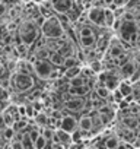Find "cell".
Listing matches in <instances>:
<instances>
[{"mask_svg":"<svg viewBox=\"0 0 140 149\" xmlns=\"http://www.w3.org/2000/svg\"><path fill=\"white\" fill-rule=\"evenodd\" d=\"M51 6H53V10L58 15L61 13H67L69 10H72L73 8V0H51Z\"/></svg>","mask_w":140,"mask_h":149,"instance_id":"52a82bcc","label":"cell"},{"mask_svg":"<svg viewBox=\"0 0 140 149\" xmlns=\"http://www.w3.org/2000/svg\"><path fill=\"white\" fill-rule=\"evenodd\" d=\"M102 2H104L105 5H108V6H112V3H114V0H102Z\"/></svg>","mask_w":140,"mask_h":149,"instance_id":"d590c367","label":"cell"},{"mask_svg":"<svg viewBox=\"0 0 140 149\" xmlns=\"http://www.w3.org/2000/svg\"><path fill=\"white\" fill-rule=\"evenodd\" d=\"M10 146H12V148H24V145H22L21 140H19V142H12Z\"/></svg>","mask_w":140,"mask_h":149,"instance_id":"d6a6232c","label":"cell"},{"mask_svg":"<svg viewBox=\"0 0 140 149\" xmlns=\"http://www.w3.org/2000/svg\"><path fill=\"white\" fill-rule=\"evenodd\" d=\"M92 72H96V73H99L101 72V69H102V63L99 61V60H91V67H89Z\"/></svg>","mask_w":140,"mask_h":149,"instance_id":"4316f807","label":"cell"},{"mask_svg":"<svg viewBox=\"0 0 140 149\" xmlns=\"http://www.w3.org/2000/svg\"><path fill=\"white\" fill-rule=\"evenodd\" d=\"M88 18L92 24L98 25V26H102L105 25V9L102 8H94L89 10L88 13Z\"/></svg>","mask_w":140,"mask_h":149,"instance_id":"ba28073f","label":"cell"},{"mask_svg":"<svg viewBox=\"0 0 140 149\" xmlns=\"http://www.w3.org/2000/svg\"><path fill=\"white\" fill-rule=\"evenodd\" d=\"M118 32H120L123 42H128V44H134L140 35L139 25L136 24L134 19H121V25L118 28Z\"/></svg>","mask_w":140,"mask_h":149,"instance_id":"7a4b0ae2","label":"cell"},{"mask_svg":"<svg viewBox=\"0 0 140 149\" xmlns=\"http://www.w3.org/2000/svg\"><path fill=\"white\" fill-rule=\"evenodd\" d=\"M5 72H6V67H5V64H3L2 61H0V78L5 74Z\"/></svg>","mask_w":140,"mask_h":149,"instance_id":"836d02e7","label":"cell"},{"mask_svg":"<svg viewBox=\"0 0 140 149\" xmlns=\"http://www.w3.org/2000/svg\"><path fill=\"white\" fill-rule=\"evenodd\" d=\"M80 85H85V76L82 73L72 79H69V86H80Z\"/></svg>","mask_w":140,"mask_h":149,"instance_id":"44dd1931","label":"cell"},{"mask_svg":"<svg viewBox=\"0 0 140 149\" xmlns=\"http://www.w3.org/2000/svg\"><path fill=\"white\" fill-rule=\"evenodd\" d=\"M89 92V88L86 85H80V86H70L69 94L73 95V97H83Z\"/></svg>","mask_w":140,"mask_h":149,"instance_id":"4fadbf2b","label":"cell"},{"mask_svg":"<svg viewBox=\"0 0 140 149\" xmlns=\"http://www.w3.org/2000/svg\"><path fill=\"white\" fill-rule=\"evenodd\" d=\"M104 146H105V148H118V146H120L118 137H117V136H110V137H107Z\"/></svg>","mask_w":140,"mask_h":149,"instance_id":"7402d4cb","label":"cell"},{"mask_svg":"<svg viewBox=\"0 0 140 149\" xmlns=\"http://www.w3.org/2000/svg\"><path fill=\"white\" fill-rule=\"evenodd\" d=\"M110 56L115 60L117 57H120L123 53H124V47L121 45V44H118V42H111V45H110Z\"/></svg>","mask_w":140,"mask_h":149,"instance_id":"5bb4252c","label":"cell"},{"mask_svg":"<svg viewBox=\"0 0 140 149\" xmlns=\"http://www.w3.org/2000/svg\"><path fill=\"white\" fill-rule=\"evenodd\" d=\"M25 2H28V0H25Z\"/></svg>","mask_w":140,"mask_h":149,"instance_id":"74e56055","label":"cell"},{"mask_svg":"<svg viewBox=\"0 0 140 149\" xmlns=\"http://www.w3.org/2000/svg\"><path fill=\"white\" fill-rule=\"evenodd\" d=\"M5 13H6V6L0 3V16H3Z\"/></svg>","mask_w":140,"mask_h":149,"instance_id":"e575fe53","label":"cell"},{"mask_svg":"<svg viewBox=\"0 0 140 149\" xmlns=\"http://www.w3.org/2000/svg\"><path fill=\"white\" fill-rule=\"evenodd\" d=\"M94 126H95V123H94L92 116H82L80 117V120H79V129L82 132H91V130H94Z\"/></svg>","mask_w":140,"mask_h":149,"instance_id":"8fae6325","label":"cell"},{"mask_svg":"<svg viewBox=\"0 0 140 149\" xmlns=\"http://www.w3.org/2000/svg\"><path fill=\"white\" fill-rule=\"evenodd\" d=\"M12 86L19 91V92H26L29 89L34 88V79L31 74L28 73H22V72H16L12 76Z\"/></svg>","mask_w":140,"mask_h":149,"instance_id":"277c9868","label":"cell"},{"mask_svg":"<svg viewBox=\"0 0 140 149\" xmlns=\"http://www.w3.org/2000/svg\"><path fill=\"white\" fill-rule=\"evenodd\" d=\"M48 139L47 137H44L42 134H40L37 139H35V142H34V148H37V149H41V148H45L47 145H48V142H47Z\"/></svg>","mask_w":140,"mask_h":149,"instance_id":"603a6c76","label":"cell"},{"mask_svg":"<svg viewBox=\"0 0 140 149\" xmlns=\"http://www.w3.org/2000/svg\"><path fill=\"white\" fill-rule=\"evenodd\" d=\"M38 35H40V28H38V25H37L35 22H31V21L24 22V24L21 25V28H19L21 41L25 42L26 45L34 44V42L37 41Z\"/></svg>","mask_w":140,"mask_h":149,"instance_id":"3957f363","label":"cell"},{"mask_svg":"<svg viewBox=\"0 0 140 149\" xmlns=\"http://www.w3.org/2000/svg\"><path fill=\"white\" fill-rule=\"evenodd\" d=\"M118 89H120V92L123 94V97H124V98H125V97L133 95V86H131L128 82H120Z\"/></svg>","mask_w":140,"mask_h":149,"instance_id":"ac0fdd59","label":"cell"},{"mask_svg":"<svg viewBox=\"0 0 140 149\" xmlns=\"http://www.w3.org/2000/svg\"><path fill=\"white\" fill-rule=\"evenodd\" d=\"M50 61L55 66V67H63V63H64V56L60 53V51H54V53H50Z\"/></svg>","mask_w":140,"mask_h":149,"instance_id":"9a60e30c","label":"cell"},{"mask_svg":"<svg viewBox=\"0 0 140 149\" xmlns=\"http://www.w3.org/2000/svg\"><path fill=\"white\" fill-rule=\"evenodd\" d=\"M19 139H21V142H22L24 148H34V140L31 139L29 133L24 134V136H22V137H19Z\"/></svg>","mask_w":140,"mask_h":149,"instance_id":"d4e9b609","label":"cell"},{"mask_svg":"<svg viewBox=\"0 0 140 149\" xmlns=\"http://www.w3.org/2000/svg\"><path fill=\"white\" fill-rule=\"evenodd\" d=\"M54 133H55V130H53V129H48V127H44V129H42V132H41V134H42L44 137H47L48 140L54 137Z\"/></svg>","mask_w":140,"mask_h":149,"instance_id":"83f0119b","label":"cell"},{"mask_svg":"<svg viewBox=\"0 0 140 149\" xmlns=\"http://www.w3.org/2000/svg\"><path fill=\"white\" fill-rule=\"evenodd\" d=\"M18 72H22V73H28V74H31L32 72H34V64H31V63H28V61H21L19 64H18Z\"/></svg>","mask_w":140,"mask_h":149,"instance_id":"ffe728a7","label":"cell"},{"mask_svg":"<svg viewBox=\"0 0 140 149\" xmlns=\"http://www.w3.org/2000/svg\"><path fill=\"white\" fill-rule=\"evenodd\" d=\"M76 64H78L76 57H73V56H67V57H64V63H63V67H64V69L72 67V66H76Z\"/></svg>","mask_w":140,"mask_h":149,"instance_id":"484cf974","label":"cell"},{"mask_svg":"<svg viewBox=\"0 0 140 149\" xmlns=\"http://www.w3.org/2000/svg\"><path fill=\"white\" fill-rule=\"evenodd\" d=\"M101 81H104V85H105L110 91L117 89L118 85H120L118 79L114 76V74H108V73H102V74H101Z\"/></svg>","mask_w":140,"mask_h":149,"instance_id":"30bf717a","label":"cell"},{"mask_svg":"<svg viewBox=\"0 0 140 149\" xmlns=\"http://www.w3.org/2000/svg\"><path fill=\"white\" fill-rule=\"evenodd\" d=\"M6 127H8V124H6V120H5L3 114H0V132H3Z\"/></svg>","mask_w":140,"mask_h":149,"instance_id":"4dcf8cb0","label":"cell"},{"mask_svg":"<svg viewBox=\"0 0 140 149\" xmlns=\"http://www.w3.org/2000/svg\"><path fill=\"white\" fill-rule=\"evenodd\" d=\"M96 94H98V97L99 98H102V100H107L108 97H110V94H111V91L104 85V86H99L98 89H96Z\"/></svg>","mask_w":140,"mask_h":149,"instance_id":"cb8c5ba5","label":"cell"},{"mask_svg":"<svg viewBox=\"0 0 140 149\" xmlns=\"http://www.w3.org/2000/svg\"><path fill=\"white\" fill-rule=\"evenodd\" d=\"M9 100V92L5 86L0 85V101H8Z\"/></svg>","mask_w":140,"mask_h":149,"instance_id":"f1b7e54d","label":"cell"},{"mask_svg":"<svg viewBox=\"0 0 140 149\" xmlns=\"http://www.w3.org/2000/svg\"><path fill=\"white\" fill-rule=\"evenodd\" d=\"M58 127L66 130V132H69V133H73L79 127V123H78V120L73 116H63L60 118V126Z\"/></svg>","mask_w":140,"mask_h":149,"instance_id":"9c48e42d","label":"cell"},{"mask_svg":"<svg viewBox=\"0 0 140 149\" xmlns=\"http://www.w3.org/2000/svg\"><path fill=\"white\" fill-rule=\"evenodd\" d=\"M121 74L124 78H133L136 74V64L125 60V63L121 64Z\"/></svg>","mask_w":140,"mask_h":149,"instance_id":"7c38bea8","label":"cell"},{"mask_svg":"<svg viewBox=\"0 0 140 149\" xmlns=\"http://www.w3.org/2000/svg\"><path fill=\"white\" fill-rule=\"evenodd\" d=\"M54 69V64L45 58H37L34 61V72L41 79H50V74Z\"/></svg>","mask_w":140,"mask_h":149,"instance_id":"5b68a950","label":"cell"},{"mask_svg":"<svg viewBox=\"0 0 140 149\" xmlns=\"http://www.w3.org/2000/svg\"><path fill=\"white\" fill-rule=\"evenodd\" d=\"M80 44L85 47V48H92L95 44H96V40H95V35H88V37H80Z\"/></svg>","mask_w":140,"mask_h":149,"instance_id":"d6986e66","label":"cell"},{"mask_svg":"<svg viewBox=\"0 0 140 149\" xmlns=\"http://www.w3.org/2000/svg\"><path fill=\"white\" fill-rule=\"evenodd\" d=\"M88 35H94V31L89 26H83L80 29V37H88Z\"/></svg>","mask_w":140,"mask_h":149,"instance_id":"f546056e","label":"cell"},{"mask_svg":"<svg viewBox=\"0 0 140 149\" xmlns=\"http://www.w3.org/2000/svg\"><path fill=\"white\" fill-rule=\"evenodd\" d=\"M32 2H35V3H44L45 0H32Z\"/></svg>","mask_w":140,"mask_h":149,"instance_id":"8d00e7d4","label":"cell"},{"mask_svg":"<svg viewBox=\"0 0 140 149\" xmlns=\"http://www.w3.org/2000/svg\"><path fill=\"white\" fill-rule=\"evenodd\" d=\"M37 121H38V123H41V124L44 126V124L47 123V118H45V116H44V114H38V116H37Z\"/></svg>","mask_w":140,"mask_h":149,"instance_id":"1f68e13d","label":"cell"},{"mask_svg":"<svg viewBox=\"0 0 140 149\" xmlns=\"http://www.w3.org/2000/svg\"><path fill=\"white\" fill-rule=\"evenodd\" d=\"M80 73H82V69L79 67V64H76V66L64 69V78L66 79H72V78L78 76V74H80Z\"/></svg>","mask_w":140,"mask_h":149,"instance_id":"2e32d148","label":"cell"},{"mask_svg":"<svg viewBox=\"0 0 140 149\" xmlns=\"http://www.w3.org/2000/svg\"><path fill=\"white\" fill-rule=\"evenodd\" d=\"M85 105H86V102H85L83 97H73V95L70 100H66V102H64V107L69 111H73V113L82 111L85 108Z\"/></svg>","mask_w":140,"mask_h":149,"instance_id":"8992f818","label":"cell"},{"mask_svg":"<svg viewBox=\"0 0 140 149\" xmlns=\"http://www.w3.org/2000/svg\"><path fill=\"white\" fill-rule=\"evenodd\" d=\"M41 32L48 40H58L64 34V28L61 25V21L58 16H50L45 18L44 24L41 25Z\"/></svg>","mask_w":140,"mask_h":149,"instance_id":"6da1fadb","label":"cell"},{"mask_svg":"<svg viewBox=\"0 0 140 149\" xmlns=\"http://www.w3.org/2000/svg\"><path fill=\"white\" fill-rule=\"evenodd\" d=\"M114 22H115V10H112V9H105V26L112 28Z\"/></svg>","mask_w":140,"mask_h":149,"instance_id":"e0dca14e","label":"cell"}]
</instances>
